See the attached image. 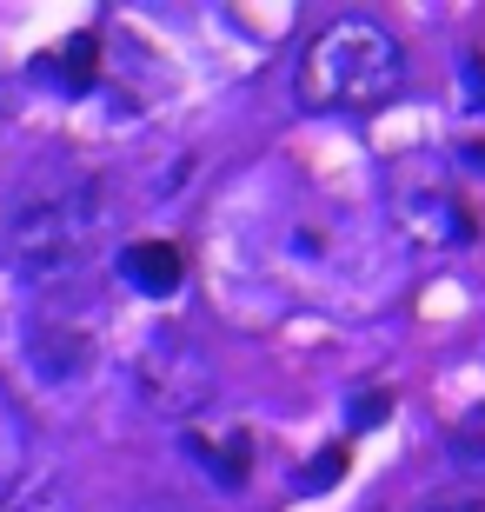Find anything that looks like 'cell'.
Masks as SVG:
<instances>
[{"mask_svg":"<svg viewBox=\"0 0 485 512\" xmlns=\"http://www.w3.org/2000/svg\"><path fill=\"white\" fill-rule=\"evenodd\" d=\"M452 446H459V459H472V466H485V399L472 406L459 426H452Z\"/></svg>","mask_w":485,"mask_h":512,"instance_id":"11","label":"cell"},{"mask_svg":"<svg viewBox=\"0 0 485 512\" xmlns=\"http://www.w3.org/2000/svg\"><path fill=\"white\" fill-rule=\"evenodd\" d=\"M27 479V413L0 393V499Z\"/></svg>","mask_w":485,"mask_h":512,"instance_id":"9","label":"cell"},{"mask_svg":"<svg viewBox=\"0 0 485 512\" xmlns=\"http://www.w3.org/2000/svg\"><path fill=\"white\" fill-rule=\"evenodd\" d=\"M40 80H54V87H67V94H80V87H94L100 74V40L94 34H74V40H60L54 54L34 67Z\"/></svg>","mask_w":485,"mask_h":512,"instance_id":"8","label":"cell"},{"mask_svg":"<svg viewBox=\"0 0 485 512\" xmlns=\"http://www.w3.org/2000/svg\"><path fill=\"white\" fill-rule=\"evenodd\" d=\"M140 393L160 406V413L173 419H193L213 399V360L200 353V340H187V333H160V340L140 353Z\"/></svg>","mask_w":485,"mask_h":512,"instance_id":"4","label":"cell"},{"mask_svg":"<svg viewBox=\"0 0 485 512\" xmlns=\"http://www.w3.org/2000/svg\"><path fill=\"white\" fill-rule=\"evenodd\" d=\"M100 233H107V193L94 180H60V187L34 193L7 227V260L20 280H74L80 266L94 260Z\"/></svg>","mask_w":485,"mask_h":512,"instance_id":"3","label":"cell"},{"mask_svg":"<svg viewBox=\"0 0 485 512\" xmlns=\"http://www.w3.org/2000/svg\"><path fill=\"white\" fill-rule=\"evenodd\" d=\"M266 253L286 286L319 293V300L366 293L379 280V253L346 207H286V220L266 227Z\"/></svg>","mask_w":485,"mask_h":512,"instance_id":"2","label":"cell"},{"mask_svg":"<svg viewBox=\"0 0 485 512\" xmlns=\"http://www.w3.org/2000/svg\"><path fill=\"white\" fill-rule=\"evenodd\" d=\"M392 227L406 233L419 253H452L472 240V213L446 180H412L392 193Z\"/></svg>","mask_w":485,"mask_h":512,"instance_id":"5","label":"cell"},{"mask_svg":"<svg viewBox=\"0 0 485 512\" xmlns=\"http://www.w3.org/2000/svg\"><path fill=\"white\" fill-rule=\"evenodd\" d=\"M0 512H74V506L60 493V479H20L14 493L0 499Z\"/></svg>","mask_w":485,"mask_h":512,"instance_id":"10","label":"cell"},{"mask_svg":"<svg viewBox=\"0 0 485 512\" xmlns=\"http://www.w3.org/2000/svg\"><path fill=\"white\" fill-rule=\"evenodd\" d=\"M406 87V47L392 40V27H379L373 14H339L326 20L306 54L293 67V94L306 114H346L366 120L379 107H392V94Z\"/></svg>","mask_w":485,"mask_h":512,"instance_id":"1","label":"cell"},{"mask_svg":"<svg viewBox=\"0 0 485 512\" xmlns=\"http://www.w3.org/2000/svg\"><path fill=\"white\" fill-rule=\"evenodd\" d=\"M419 512H485V493H439V499H426Z\"/></svg>","mask_w":485,"mask_h":512,"instance_id":"12","label":"cell"},{"mask_svg":"<svg viewBox=\"0 0 485 512\" xmlns=\"http://www.w3.org/2000/svg\"><path fill=\"white\" fill-rule=\"evenodd\" d=\"M187 453L200 459L206 473L220 479V486H246V466H253V439L233 426V433H206V426H187Z\"/></svg>","mask_w":485,"mask_h":512,"instance_id":"7","label":"cell"},{"mask_svg":"<svg viewBox=\"0 0 485 512\" xmlns=\"http://www.w3.org/2000/svg\"><path fill=\"white\" fill-rule=\"evenodd\" d=\"M120 280H127L133 293H147V300H167V293L187 286V253L173 247V240H133V247L120 253Z\"/></svg>","mask_w":485,"mask_h":512,"instance_id":"6","label":"cell"}]
</instances>
